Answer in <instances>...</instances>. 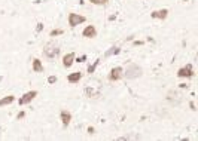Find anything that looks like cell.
Here are the masks:
<instances>
[{
  "instance_id": "6da1fadb",
  "label": "cell",
  "mask_w": 198,
  "mask_h": 141,
  "mask_svg": "<svg viewBox=\"0 0 198 141\" xmlns=\"http://www.w3.org/2000/svg\"><path fill=\"white\" fill-rule=\"evenodd\" d=\"M43 55L48 58V59H55L58 55H60V47L57 46L54 42H49L43 46Z\"/></svg>"
},
{
  "instance_id": "7a4b0ae2",
  "label": "cell",
  "mask_w": 198,
  "mask_h": 141,
  "mask_svg": "<svg viewBox=\"0 0 198 141\" xmlns=\"http://www.w3.org/2000/svg\"><path fill=\"white\" fill-rule=\"evenodd\" d=\"M124 74H125L127 79H137V77H140L143 74V70H142V67H139L136 64H130Z\"/></svg>"
},
{
  "instance_id": "3957f363",
  "label": "cell",
  "mask_w": 198,
  "mask_h": 141,
  "mask_svg": "<svg viewBox=\"0 0 198 141\" xmlns=\"http://www.w3.org/2000/svg\"><path fill=\"white\" fill-rule=\"evenodd\" d=\"M85 21H86V18L82 16V15H79V13H75V12L69 13V25H70V27H76V25H79V24H83Z\"/></svg>"
},
{
  "instance_id": "277c9868",
  "label": "cell",
  "mask_w": 198,
  "mask_h": 141,
  "mask_svg": "<svg viewBox=\"0 0 198 141\" xmlns=\"http://www.w3.org/2000/svg\"><path fill=\"white\" fill-rule=\"evenodd\" d=\"M122 76H124L122 67H115V68H112L110 73H109V80H110V82H118Z\"/></svg>"
},
{
  "instance_id": "5b68a950",
  "label": "cell",
  "mask_w": 198,
  "mask_h": 141,
  "mask_svg": "<svg viewBox=\"0 0 198 141\" xmlns=\"http://www.w3.org/2000/svg\"><path fill=\"white\" fill-rule=\"evenodd\" d=\"M38 96V91H28V92H26V94L22 95L21 98H20V105H24V104H28L32 99H34Z\"/></svg>"
},
{
  "instance_id": "8992f818",
  "label": "cell",
  "mask_w": 198,
  "mask_h": 141,
  "mask_svg": "<svg viewBox=\"0 0 198 141\" xmlns=\"http://www.w3.org/2000/svg\"><path fill=\"white\" fill-rule=\"evenodd\" d=\"M177 76L179 77H192L194 76V70H192V65L191 64H188L186 67H182L179 71H177Z\"/></svg>"
},
{
  "instance_id": "52a82bcc",
  "label": "cell",
  "mask_w": 198,
  "mask_h": 141,
  "mask_svg": "<svg viewBox=\"0 0 198 141\" xmlns=\"http://www.w3.org/2000/svg\"><path fill=\"white\" fill-rule=\"evenodd\" d=\"M82 36L86 37V39H94V37L97 36L95 27H94V25H86V27L83 28V31H82Z\"/></svg>"
},
{
  "instance_id": "ba28073f",
  "label": "cell",
  "mask_w": 198,
  "mask_h": 141,
  "mask_svg": "<svg viewBox=\"0 0 198 141\" xmlns=\"http://www.w3.org/2000/svg\"><path fill=\"white\" fill-rule=\"evenodd\" d=\"M73 62H75V53H73V52L67 53V55L63 58V65H64L66 68H70V67L73 65Z\"/></svg>"
},
{
  "instance_id": "9c48e42d",
  "label": "cell",
  "mask_w": 198,
  "mask_h": 141,
  "mask_svg": "<svg viewBox=\"0 0 198 141\" xmlns=\"http://www.w3.org/2000/svg\"><path fill=\"white\" fill-rule=\"evenodd\" d=\"M60 119H61L63 125H64V126H67V125L70 123V120H72V113H70V111H67V110H63V111L60 113Z\"/></svg>"
},
{
  "instance_id": "30bf717a",
  "label": "cell",
  "mask_w": 198,
  "mask_h": 141,
  "mask_svg": "<svg viewBox=\"0 0 198 141\" xmlns=\"http://www.w3.org/2000/svg\"><path fill=\"white\" fill-rule=\"evenodd\" d=\"M151 16H152V18H155V19H165V18L168 16V10H167V9H159V10L152 12V13H151Z\"/></svg>"
},
{
  "instance_id": "8fae6325",
  "label": "cell",
  "mask_w": 198,
  "mask_h": 141,
  "mask_svg": "<svg viewBox=\"0 0 198 141\" xmlns=\"http://www.w3.org/2000/svg\"><path fill=\"white\" fill-rule=\"evenodd\" d=\"M80 79H82V73H80V71L72 73V74H69V76H67V80H69L70 83H76V82H79Z\"/></svg>"
},
{
  "instance_id": "7c38bea8",
  "label": "cell",
  "mask_w": 198,
  "mask_h": 141,
  "mask_svg": "<svg viewBox=\"0 0 198 141\" xmlns=\"http://www.w3.org/2000/svg\"><path fill=\"white\" fill-rule=\"evenodd\" d=\"M33 71H36V73H42L43 71V64H42V61L40 59H33Z\"/></svg>"
},
{
  "instance_id": "4fadbf2b",
  "label": "cell",
  "mask_w": 198,
  "mask_h": 141,
  "mask_svg": "<svg viewBox=\"0 0 198 141\" xmlns=\"http://www.w3.org/2000/svg\"><path fill=\"white\" fill-rule=\"evenodd\" d=\"M14 101H15V96H14V95H8V96H4V98L0 99V107L8 105V104H10V102H14Z\"/></svg>"
},
{
  "instance_id": "5bb4252c",
  "label": "cell",
  "mask_w": 198,
  "mask_h": 141,
  "mask_svg": "<svg viewBox=\"0 0 198 141\" xmlns=\"http://www.w3.org/2000/svg\"><path fill=\"white\" fill-rule=\"evenodd\" d=\"M170 101H173V99H176V104H179L180 102V95L177 94V92H174V91H170L168 92V96H167Z\"/></svg>"
},
{
  "instance_id": "9a60e30c",
  "label": "cell",
  "mask_w": 198,
  "mask_h": 141,
  "mask_svg": "<svg viewBox=\"0 0 198 141\" xmlns=\"http://www.w3.org/2000/svg\"><path fill=\"white\" fill-rule=\"evenodd\" d=\"M98 61H100V59H97V61H95V62H94L92 65H89V67H88V73H94V70H95V67L98 65Z\"/></svg>"
},
{
  "instance_id": "2e32d148",
  "label": "cell",
  "mask_w": 198,
  "mask_h": 141,
  "mask_svg": "<svg viewBox=\"0 0 198 141\" xmlns=\"http://www.w3.org/2000/svg\"><path fill=\"white\" fill-rule=\"evenodd\" d=\"M89 1H91L92 4H98V6H100V4H106L109 0H89Z\"/></svg>"
},
{
  "instance_id": "e0dca14e",
  "label": "cell",
  "mask_w": 198,
  "mask_h": 141,
  "mask_svg": "<svg viewBox=\"0 0 198 141\" xmlns=\"http://www.w3.org/2000/svg\"><path fill=\"white\" fill-rule=\"evenodd\" d=\"M60 34H63V30H52V31L49 33L51 37H54V36H60Z\"/></svg>"
},
{
  "instance_id": "ac0fdd59",
  "label": "cell",
  "mask_w": 198,
  "mask_h": 141,
  "mask_svg": "<svg viewBox=\"0 0 198 141\" xmlns=\"http://www.w3.org/2000/svg\"><path fill=\"white\" fill-rule=\"evenodd\" d=\"M112 50H109V52H106V56H109V55H112V53H119V47H110Z\"/></svg>"
},
{
  "instance_id": "d6986e66",
  "label": "cell",
  "mask_w": 198,
  "mask_h": 141,
  "mask_svg": "<svg viewBox=\"0 0 198 141\" xmlns=\"http://www.w3.org/2000/svg\"><path fill=\"white\" fill-rule=\"evenodd\" d=\"M48 82H49V83H55V82H57V77H55V76H49Z\"/></svg>"
},
{
  "instance_id": "ffe728a7",
  "label": "cell",
  "mask_w": 198,
  "mask_h": 141,
  "mask_svg": "<svg viewBox=\"0 0 198 141\" xmlns=\"http://www.w3.org/2000/svg\"><path fill=\"white\" fill-rule=\"evenodd\" d=\"M85 59H86V56L83 55V56H80V58H79V59H78V61H79V62H82V61H85Z\"/></svg>"
},
{
  "instance_id": "44dd1931",
  "label": "cell",
  "mask_w": 198,
  "mask_h": 141,
  "mask_svg": "<svg viewBox=\"0 0 198 141\" xmlns=\"http://www.w3.org/2000/svg\"><path fill=\"white\" fill-rule=\"evenodd\" d=\"M22 117H24V111H21V113L18 114V119H22Z\"/></svg>"
},
{
  "instance_id": "7402d4cb",
  "label": "cell",
  "mask_w": 198,
  "mask_h": 141,
  "mask_svg": "<svg viewBox=\"0 0 198 141\" xmlns=\"http://www.w3.org/2000/svg\"><path fill=\"white\" fill-rule=\"evenodd\" d=\"M42 27H43V24H38V31H40V30H42Z\"/></svg>"
}]
</instances>
